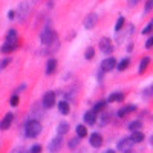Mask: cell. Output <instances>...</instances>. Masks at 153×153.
<instances>
[{"label": "cell", "instance_id": "1", "mask_svg": "<svg viewBox=\"0 0 153 153\" xmlns=\"http://www.w3.org/2000/svg\"><path fill=\"white\" fill-rule=\"evenodd\" d=\"M42 133V123L38 120H29L25 124V135L28 138H37Z\"/></svg>", "mask_w": 153, "mask_h": 153}, {"label": "cell", "instance_id": "2", "mask_svg": "<svg viewBox=\"0 0 153 153\" xmlns=\"http://www.w3.org/2000/svg\"><path fill=\"white\" fill-rule=\"evenodd\" d=\"M54 40H57V32H55L52 28L45 26L43 31L40 32V42H42V45L48 46L49 43H52Z\"/></svg>", "mask_w": 153, "mask_h": 153}, {"label": "cell", "instance_id": "3", "mask_svg": "<svg viewBox=\"0 0 153 153\" xmlns=\"http://www.w3.org/2000/svg\"><path fill=\"white\" fill-rule=\"evenodd\" d=\"M29 14H31V5L26 2V0H23V2L20 3V6H19V9H17V12H16V16L22 23H25L26 19L29 17Z\"/></svg>", "mask_w": 153, "mask_h": 153}, {"label": "cell", "instance_id": "4", "mask_svg": "<svg viewBox=\"0 0 153 153\" xmlns=\"http://www.w3.org/2000/svg\"><path fill=\"white\" fill-rule=\"evenodd\" d=\"M100 49H101V52H103L104 55H110L113 52V43L109 37H103L100 40Z\"/></svg>", "mask_w": 153, "mask_h": 153}, {"label": "cell", "instance_id": "5", "mask_svg": "<svg viewBox=\"0 0 153 153\" xmlns=\"http://www.w3.org/2000/svg\"><path fill=\"white\" fill-rule=\"evenodd\" d=\"M57 104V94L52 92V91H49L43 95V106L46 109H51V107H54Z\"/></svg>", "mask_w": 153, "mask_h": 153}, {"label": "cell", "instance_id": "6", "mask_svg": "<svg viewBox=\"0 0 153 153\" xmlns=\"http://www.w3.org/2000/svg\"><path fill=\"white\" fill-rule=\"evenodd\" d=\"M100 68H101L103 72H110V71H113L115 68H117V60H115L113 57H107V58H104L103 61H101Z\"/></svg>", "mask_w": 153, "mask_h": 153}, {"label": "cell", "instance_id": "7", "mask_svg": "<svg viewBox=\"0 0 153 153\" xmlns=\"http://www.w3.org/2000/svg\"><path fill=\"white\" fill-rule=\"evenodd\" d=\"M61 147H63V136L58 135L57 138H54L52 141L49 143L48 150H49V153H58L61 150Z\"/></svg>", "mask_w": 153, "mask_h": 153}, {"label": "cell", "instance_id": "8", "mask_svg": "<svg viewBox=\"0 0 153 153\" xmlns=\"http://www.w3.org/2000/svg\"><path fill=\"white\" fill-rule=\"evenodd\" d=\"M5 43H6V45H11V46H14L16 49L19 48V34H17L16 29H9V31H8Z\"/></svg>", "mask_w": 153, "mask_h": 153}, {"label": "cell", "instance_id": "9", "mask_svg": "<svg viewBox=\"0 0 153 153\" xmlns=\"http://www.w3.org/2000/svg\"><path fill=\"white\" fill-rule=\"evenodd\" d=\"M103 143H104V139H103V136H101V133H98V132H94L91 136H89V144H91L94 149H100L101 146H103Z\"/></svg>", "mask_w": 153, "mask_h": 153}, {"label": "cell", "instance_id": "10", "mask_svg": "<svg viewBox=\"0 0 153 153\" xmlns=\"http://www.w3.org/2000/svg\"><path fill=\"white\" fill-rule=\"evenodd\" d=\"M97 23H98V16L97 14H89L84 20V28L86 29H92L97 26Z\"/></svg>", "mask_w": 153, "mask_h": 153}, {"label": "cell", "instance_id": "11", "mask_svg": "<svg viewBox=\"0 0 153 153\" xmlns=\"http://www.w3.org/2000/svg\"><path fill=\"white\" fill-rule=\"evenodd\" d=\"M12 120H14V115L12 113H6L5 118L0 121V130H8L11 124H12Z\"/></svg>", "mask_w": 153, "mask_h": 153}, {"label": "cell", "instance_id": "12", "mask_svg": "<svg viewBox=\"0 0 153 153\" xmlns=\"http://www.w3.org/2000/svg\"><path fill=\"white\" fill-rule=\"evenodd\" d=\"M146 139V135L141 132V130H135V132H132V135H130V141L133 143V144H139V143H143Z\"/></svg>", "mask_w": 153, "mask_h": 153}, {"label": "cell", "instance_id": "13", "mask_svg": "<svg viewBox=\"0 0 153 153\" xmlns=\"http://www.w3.org/2000/svg\"><path fill=\"white\" fill-rule=\"evenodd\" d=\"M57 60L55 58H49L48 60V65H46V75H52L57 71Z\"/></svg>", "mask_w": 153, "mask_h": 153}, {"label": "cell", "instance_id": "14", "mask_svg": "<svg viewBox=\"0 0 153 153\" xmlns=\"http://www.w3.org/2000/svg\"><path fill=\"white\" fill-rule=\"evenodd\" d=\"M84 123L89 124V126H94L97 123V113L94 110H89L84 113Z\"/></svg>", "mask_w": 153, "mask_h": 153}, {"label": "cell", "instance_id": "15", "mask_svg": "<svg viewBox=\"0 0 153 153\" xmlns=\"http://www.w3.org/2000/svg\"><path fill=\"white\" fill-rule=\"evenodd\" d=\"M121 101H124V94L123 92H113L107 98V103H121Z\"/></svg>", "mask_w": 153, "mask_h": 153}, {"label": "cell", "instance_id": "16", "mask_svg": "<svg viewBox=\"0 0 153 153\" xmlns=\"http://www.w3.org/2000/svg\"><path fill=\"white\" fill-rule=\"evenodd\" d=\"M132 144H133V143L130 141V138H124V139H121V141L117 144V150L124 152V150H127V149H130Z\"/></svg>", "mask_w": 153, "mask_h": 153}, {"label": "cell", "instance_id": "17", "mask_svg": "<svg viewBox=\"0 0 153 153\" xmlns=\"http://www.w3.org/2000/svg\"><path fill=\"white\" fill-rule=\"evenodd\" d=\"M135 110H136V106H135V104H130V106H124L123 109H120V110H118V113H117V115H118V118H124L127 113L135 112Z\"/></svg>", "mask_w": 153, "mask_h": 153}, {"label": "cell", "instance_id": "18", "mask_svg": "<svg viewBox=\"0 0 153 153\" xmlns=\"http://www.w3.org/2000/svg\"><path fill=\"white\" fill-rule=\"evenodd\" d=\"M68 132H69V123H68V121H61V123L58 124V127H57V133H58L60 136H65Z\"/></svg>", "mask_w": 153, "mask_h": 153}, {"label": "cell", "instance_id": "19", "mask_svg": "<svg viewBox=\"0 0 153 153\" xmlns=\"http://www.w3.org/2000/svg\"><path fill=\"white\" fill-rule=\"evenodd\" d=\"M57 106H58V110H60V113H63V115H68V113L71 112V106H69V101H66V100L60 101V103H58Z\"/></svg>", "mask_w": 153, "mask_h": 153}, {"label": "cell", "instance_id": "20", "mask_svg": "<svg viewBox=\"0 0 153 153\" xmlns=\"http://www.w3.org/2000/svg\"><path fill=\"white\" fill-rule=\"evenodd\" d=\"M149 65H150V57H144V58H143L141 61H139V66H138V72H139V74H144V72L147 71Z\"/></svg>", "mask_w": 153, "mask_h": 153}, {"label": "cell", "instance_id": "21", "mask_svg": "<svg viewBox=\"0 0 153 153\" xmlns=\"http://www.w3.org/2000/svg\"><path fill=\"white\" fill-rule=\"evenodd\" d=\"M127 129H129L130 132L141 130V129H143V121H141V120H135V121L129 123V126H127Z\"/></svg>", "mask_w": 153, "mask_h": 153}, {"label": "cell", "instance_id": "22", "mask_svg": "<svg viewBox=\"0 0 153 153\" xmlns=\"http://www.w3.org/2000/svg\"><path fill=\"white\" fill-rule=\"evenodd\" d=\"M129 66H130V58H123L120 63H117V69H118L120 72L126 71Z\"/></svg>", "mask_w": 153, "mask_h": 153}, {"label": "cell", "instance_id": "23", "mask_svg": "<svg viewBox=\"0 0 153 153\" xmlns=\"http://www.w3.org/2000/svg\"><path fill=\"white\" fill-rule=\"evenodd\" d=\"M75 130H76V136L78 138H86L87 136V129H86V126H83V124H78L75 127Z\"/></svg>", "mask_w": 153, "mask_h": 153}, {"label": "cell", "instance_id": "24", "mask_svg": "<svg viewBox=\"0 0 153 153\" xmlns=\"http://www.w3.org/2000/svg\"><path fill=\"white\" fill-rule=\"evenodd\" d=\"M106 104H107V101H98V103L94 106L92 110H94L95 113H100V112H103V110L106 109Z\"/></svg>", "mask_w": 153, "mask_h": 153}, {"label": "cell", "instance_id": "25", "mask_svg": "<svg viewBox=\"0 0 153 153\" xmlns=\"http://www.w3.org/2000/svg\"><path fill=\"white\" fill-rule=\"evenodd\" d=\"M14 51H16V48L14 46H11V45H3L2 48H0V52H2L3 55H8V54H11V52H14Z\"/></svg>", "mask_w": 153, "mask_h": 153}, {"label": "cell", "instance_id": "26", "mask_svg": "<svg viewBox=\"0 0 153 153\" xmlns=\"http://www.w3.org/2000/svg\"><path fill=\"white\" fill-rule=\"evenodd\" d=\"M94 57H95V49H94L92 46H89V48L84 51V58H86V60H94Z\"/></svg>", "mask_w": 153, "mask_h": 153}, {"label": "cell", "instance_id": "27", "mask_svg": "<svg viewBox=\"0 0 153 153\" xmlns=\"http://www.w3.org/2000/svg\"><path fill=\"white\" fill-rule=\"evenodd\" d=\"M124 23H126L124 17H120V19H118V22H117V25H115V34H118V32H120V31L123 29Z\"/></svg>", "mask_w": 153, "mask_h": 153}, {"label": "cell", "instance_id": "28", "mask_svg": "<svg viewBox=\"0 0 153 153\" xmlns=\"http://www.w3.org/2000/svg\"><path fill=\"white\" fill-rule=\"evenodd\" d=\"M80 139H81V138H78V136H75V138H72L71 141L68 143V147H69V149H75L76 146L80 144Z\"/></svg>", "mask_w": 153, "mask_h": 153}, {"label": "cell", "instance_id": "29", "mask_svg": "<svg viewBox=\"0 0 153 153\" xmlns=\"http://www.w3.org/2000/svg\"><path fill=\"white\" fill-rule=\"evenodd\" d=\"M19 103H20V98H19V94H14L11 97V100H9V104L12 106V107H16V106H19Z\"/></svg>", "mask_w": 153, "mask_h": 153}, {"label": "cell", "instance_id": "30", "mask_svg": "<svg viewBox=\"0 0 153 153\" xmlns=\"http://www.w3.org/2000/svg\"><path fill=\"white\" fill-rule=\"evenodd\" d=\"M42 150H43V149H42V146H40V144H34L28 152H29V153H42Z\"/></svg>", "mask_w": 153, "mask_h": 153}, {"label": "cell", "instance_id": "31", "mask_svg": "<svg viewBox=\"0 0 153 153\" xmlns=\"http://www.w3.org/2000/svg\"><path fill=\"white\" fill-rule=\"evenodd\" d=\"M9 63H11V58H3L2 61H0V71H2V69H5V68L9 65Z\"/></svg>", "mask_w": 153, "mask_h": 153}, {"label": "cell", "instance_id": "32", "mask_svg": "<svg viewBox=\"0 0 153 153\" xmlns=\"http://www.w3.org/2000/svg\"><path fill=\"white\" fill-rule=\"evenodd\" d=\"M152 28H153V22H149V25L143 29V34H150L152 32Z\"/></svg>", "mask_w": 153, "mask_h": 153}, {"label": "cell", "instance_id": "33", "mask_svg": "<svg viewBox=\"0 0 153 153\" xmlns=\"http://www.w3.org/2000/svg\"><path fill=\"white\" fill-rule=\"evenodd\" d=\"M152 8H153V0H147L144 11H146V12H150V11H152Z\"/></svg>", "mask_w": 153, "mask_h": 153}, {"label": "cell", "instance_id": "34", "mask_svg": "<svg viewBox=\"0 0 153 153\" xmlns=\"http://www.w3.org/2000/svg\"><path fill=\"white\" fill-rule=\"evenodd\" d=\"M12 153H29L26 149H25V147H17V149H14V150H12Z\"/></svg>", "mask_w": 153, "mask_h": 153}, {"label": "cell", "instance_id": "35", "mask_svg": "<svg viewBox=\"0 0 153 153\" xmlns=\"http://www.w3.org/2000/svg\"><path fill=\"white\" fill-rule=\"evenodd\" d=\"M152 46H153V37H149L146 42V49H150Z\"/></svg>", "mask_w": 153, "mask_h": 153}, {"label": "cell", "instance_id": "36", "mask_svg": "<svg viewBox=\"0 0 153 153\" xmlns=\"http://www.w3.org/2000/svg\"><path fill=\"white\" fill-rule=\"evenodd\" d=\"M150 94H152V87L146 89V91H144V94H143V97H144V98H149V97H150Z\"/></svg>", "mask_w": 153, "mask_h": 153}, {"label": "cell", "instance_id": "37", "mask_svg": "<svg viewBox=\"0 0 153 153\" xmlns=\"http://www.w3.org/2000/svg\"><path fill=\"white\" fill-rule=\"evenodd\" d=\"M25 89H26V84H22L20 87H17V89H16V92H14V94H20L22 91H25Z\"/></svg>", "mask_w": 153, "mask_h": 153}, {"label": "cell", "instance_id": "38", "mask_svg": "<svg viewBox=\"0 0 153 153\" xmlns=\"http://www.w3.org/2000/svg\"><path fill=\"white\" fill-rule=\"evenodd\" d=\"M8 17H9V20H14L16 19V11H9L8 12Z\"/></svg>", "mask_w": 153, "mask_h": 153}, {"label": "cell", "instance_id": "39", "mask_svg": "<svg viewBox=\"0 0 153 153\" xmlns=\"http://www.w3.org/2000/svg\"><path fill=\"white\" fill-rule=\"evenodd\" d=\"M107 121H109V118H107V115H103V118H101V126H104V124H107Z\"/></svg>", "mask_w": 153, "mask_h": 153}, {"label": "cell", "instance_id": "40", "mask_svg": "<svg viewBox=\"0 0 153 153\" xmlns=\"http://www.w3.org/2000/svg\"><path fill=\"white\" fill-rule=\"evenodd\" d=\"M139 2H141V0H129V5H130V6H135V5H138Z\"/></svg>", "mask_w": 153, "mask_h": 153}, {"label": "cell", "instance_id": "41", "mask_svg": "<svg viewBox=\"0 0 153 153\" xmlns=\"http://www.w3.org/2000/svg\"><path fill=\"white\" fill-rule=\"evenodd\" d=\"M103 74H104V72H103V71L100 69V72H98V81H100V83L103 81Z\"/></svg>", "mask_w": 153, "mask_h": 153}, {"label": "cell", "instance_id": "42", "mask_svg": "<svg viewBox=\"0 0 153 153\" xmlns=\"http://www.w3.org/2000/svg\"><path fill=\"white\" fill-rule=\"evenodd\" d=\"M104 153H117V152H115V150H112V149H109V150H106Z\"/></svg>", "mask_w": 153, "mask_h": 153}, {"label": "cell", "instance_id": "43", "mask_svg": "<svg viewBox=\"0 0 153 153\" xmlns=\"http://www.w3.org/2000/svg\"><path fill=\"white\" fill-rule=\"evenodd\" d=\"M124 153H132V150H130V149H127V150H124Z\"/></svg>", "mask_w": 153, "mask_h": 153}]
</instances>
